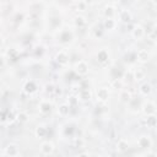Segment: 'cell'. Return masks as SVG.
<instances>
[{
	"instance_id": "obj_1",
	"label": "cell",
	"mask_w": 157,
	"mask_h": 157,
	"mask_svg": "<svg viewBox=\"0 0 157 157\" xmlns=\"http://www.w3.org/2000/svg\"><path fill=\"white\" fill-rule=\"evenodd\" d=\"M52 150H53V145H52V144L46 142V144H43V145H42V151H43V152L49 153V152H52Z\"/></svg>"
}]
</instances>
